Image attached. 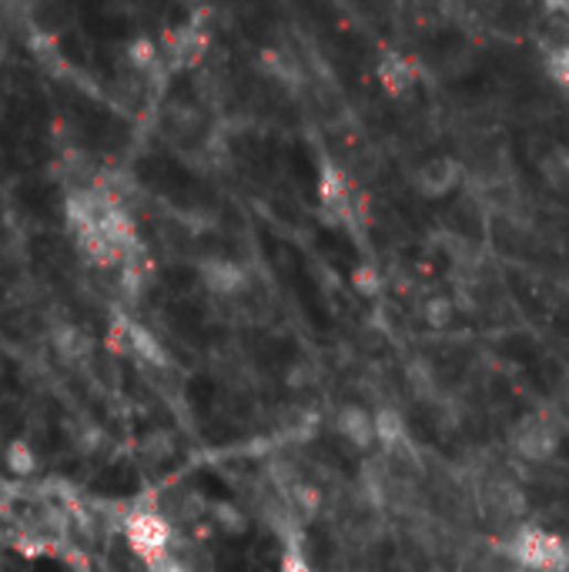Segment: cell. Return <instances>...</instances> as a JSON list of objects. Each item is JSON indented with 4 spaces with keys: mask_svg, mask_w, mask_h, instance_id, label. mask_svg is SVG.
<instances>
[{
    "mask_svg": "<svg viewBox=\"0 0 569 572\" xmlns=\"http://www.w3.org/2000/svg\"><path fill=\"white\" fill-rule=\"evenodd\" d=\"M509 559L529 572H566L569 542L542 526H519L509 539Z\"/></svg>",
    "mask_w": 569,
    "mask_h": 572,
    "instance_id": "cell-1",
    "label": "cell"
},
{
    "mask_svg": "<svg viewBox=\"0 0 569 572\" xmlns=\"http://www.w3.org/2000/svg\"><path fill=\"white\" fill-rule=\"evenodd\" d=\"M125 539L131 545V552L151 569L158 572L168 559H171V545H175V529L168 522V516H161L158 509H135L125 519Z\"/></svg>",
    "mask_w": 569,
    "mask_h": 572,
    "instance_id": "cell-2",
    "label": "cell"
},
{
    "mask_svg": "<svg viewBox=\"0 0 569 572\" xmlns=\"http://www.w3.org/2000/svg\"><path fill=\"white\" fill-rule=\"evenodd\" d=\"M559 425L549 419V415H539V412H533V415H523L516 425H513V432H509V445H513V452L519 455L523 463H549L552 455H556V448H559Z\"/></svg>",
    "mask_w": 569,
    "mask_h": 572,
    "instance_id": "cell-3",
    "label": "cell"
},
{
    "mask_svg": "<svg viewBox=\"0 0 569 572\" xmlns=\"http://www.w3.org/2000/svg\"><path fill=\"white\" fill-rule=\"evenodd\" d=\"M198 278L211 295L221 298H235L249 288V272L245 265L232 262V258H221V255H208L198 262Z\"/></svg>",
    "mask_w": 569,
    "mask_h": 572,
    "instance_id": "cell-4",
    "label": "cell"
},
{
    "mask_svg": "<svg viewBox=\"0 0 569 572\" xmlns=\"http://www.w3.org/2000/svg\"><path fill=\"white\" fill-rule=\"evenodd\" d=\"M331 425H335L341 442L359 448V452H369L379 445L376 442V412H369L362 405H341Z\"/></svg>",
    "mask_w": 569,
    "mask_h": 572,
    "instance_id": "cell-5",
    "label": "cell"
},
{
    "mask_svg": "<svg viewBox=\"0 0 569 572\" xmlns=\"http://www.w3.org/2000/svg\"><path fill=\"white\" fill-rule=\"evenodd\" d=\"M460 161L455 158H429V161H422L419 168H415V174H412V184H415V191L422 194V198H442V194H449L452 188H455V181H460Z\"/></svg>",
    "mask_w": 569,
    "mask_h": 572,
    "instance_id": "cell-6",
    "label": "cell"
},
{
    "mask_svg": "<svg viewBox=\"0 0 569 572\" xmlns=\"http://www.w3.org/2000/svg\"><path fill=\"white\" fill-rule=\"evenodd\" d=\"M318 201L331 218H349L352 211V188L338 165H322L318 171Z\"/></svg>",
    "mask_w": 569,
    "mask_h": 572,
    "instance_id": "cell-7",
    "label": "cell"
},
{
    "mask_svg": "<svg viewBox=\"0 0 569 572\" xmlns=\"http://www.w3.org/2000/svg\"><path fill=\"white\" fill-rule=\"evenodd\" d=\"M376 77H379V84H382L389 94H405V91H412L415 81H419V64H415L409 54L389 51V54L379 61Z\"/></svg>",
    "mask_w": 569,
    "mask_h": 572,
    "instance_id": "cell-8",
    "label": "cell"
},
{
    "mask_svg": "<svg viewBox=\"0 0 569 572\" xmlns=\"http://www.w3.org/2000/svg\"><path fill=\"white\" fill-rule=\"evenodd\" d=\"M376 442L386 455H399L409 445V425L396 405L376 409Z\"/></svg>",
    "mask_w": 569,
    "mask_h": 572,
    "instance_id": "cell-9",
    "label": "cell"
},
{
    "mask_svg": "<svg viewBox=\"0 0 569 572\" xmlns=\"http://www.w3.org/2000/svg\"><path fill=\"white\" fill-rule=\"evenodd\" d=\"M542 71H546V77L556 87L569 91V34L562 41H556V44H546V51H542Z\"/></svg>",
    "mask_w": 569,
    "mask_h": 572,
    "instance_id": "cell-10",
    "label": "cell"
},
{
    "mask_svg": "<svg viewBox=\"0 0 569 572\" xmlns=\"http://www.w3.org/2000/svg\"><path fill=\"white\" fill-rule=\"evenodd\" d=\"M54 349H57L64 359H84V356L91 352V338H87L77 325L64 321V325L54 328Z\"/></svg>",
    "mask_w": 569,
    "mask_h": 572,
    "instance_id": "cell-11",
    "label": "cell"
},
{
    "mask_svg": "<svg viewBox=\"0 0 569 572\" xmlns=\"http://www.w3.org/2000/svg\"><path fill=\"white\" fill-rule=\"evenodd\" d=\"M4 466L11 469V476L28 479V476L38 473V455H34V448H31L24 438H18V442H11V445L4 448Z\"/></svg>",
    "mask_w": 569,
    "mask_h": 572,
    "instance_id": "cell-12",
    "label": "cell"
},
{
    "mask_svg": "<svg viewBox=\"0 0 569 572\" xmlns=\"http://www.w3.org/2000/svg\"><path fill=\"white\" fill-rule=\"evenodd\" d=\"M158 61H161V51H158V44L148 41V38H138V41H131V44L125 47V64H128L135 74H148L151 67H158Z\"/></svg>",
    "mask_w": 569,
    "mask_h": 572,
    "instance_id": "cell-13",
    "label": "cell"
},
{
    "mask_svg": "<svg viewBox=\"0 0 569 572\" xmlns=\"http://www.w3.org/2000/svg\"><path fill=\"white\" fill-rule=\"evenodd\" d=\"M422 318H425V325H432V328H445V325L455 318V301L445 298V295H435V298L425 301Z\"/></svg>",
    "mask_w": 569,
    "mask_h": 572,
    "instance_id": "cell-14",
    "label": "cell"
},
{
    "mask_svg": "<svg viewBox=\"0 0 569 572\" xmlns=\"http://www.w3.org/2000/svg\"><path fill=\"white\" fill-rule=\"evenodd\" d=\"M352 285H356L359 295L376 298V295H382V272H379L376 265H359V268L352 272Z\"/></svg>",
    "mask_w": 569,
    "mask_h": 572,
    "instance_id": "cell-15",
    "label": "cell"
},
{
    "mask_svg": "<svg viewBox=\"0 0 569 572\" xmlns=\"http://www.w3.org/2000/svg\"><path fill=\"white\" fill-rule=\"evenodd\" d=\"M409 385L419 392V395H432L435 392V369L422 359H412L409 362Z\"/></svg>",
    "mask_w": 569,
    "mask_h": 572,
    "instance_id": "cell-16",
    "label": "cell"
},
{
    "mask_svg": "<svg viewBox=\"0 0 569 572\" xmlns=\"http://www.w3.org/2000/svg\"><path fill=\"white\" fill-rule=\"evenodd\" d=\"M278 572H312V562H308L305 549H302L295 539H288V542H285L282 559H278Z\"/></svg>",
    "mask_w": 569,
    "mask_h": 572,
    "instance_id": "cell-17",
    "label": "cell"
},
{
    "mask_svg": "<svg viewBox=\"0 0 569 572\" xmlns=\"http://www.w3.org/2000/svg\"><path fill=\"white\" fill-rule=\"evenodd\" d=\"M312 379H308V369L305 366H288V375H285V385H308Z\"/></svg>",
    "mask_w": 569,
    "mask_h": 572,
    "instance_id": "cell-18",
    "label": "cell"
},
{
    "mask_svg": "<svg viewBox=\"0 0 569 572\" xmlns=\"http://www.w3.org/2000/svg\"><path fill=\"white\" fill-rule=\"evenodd\" d=\"M158 572H191V565H188V562H181L178 555H171V559H168V562L158 569Z\"/></svg>",
    "mask_w": 569,
    "mask_h": 572,
    "instance_id": "cell-19",
    "label": "cell"
}]
</instances>
